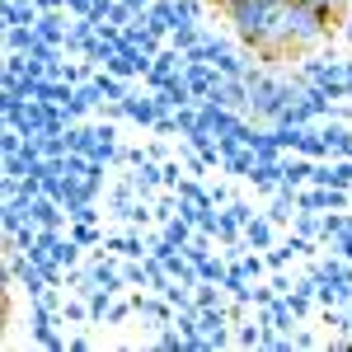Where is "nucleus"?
<instances>
[{"label": "nucleus", "mask_w": 352, "mask_h": 352, "mask_svg": "<svg viewBox=\"0 0 352 352\" xmlns=\"http://www.w3.org/2000/svg\"><path fill=\"white\" fill-rule=\"evenodd\" d=\"M221 10H226V14H230V10H235V5H240V0H217Z\"/></svg>", "instance_id": "obj_3"}, {"label": "nucleus", "mask_w": 352, "mask_h": 352, "mask_svg": "<svg viewBox=\"0 0 352 352\" xmlns=\"http://www.w3.org/2000/svg\"><path fill=\"white\" fill-rule=\"evenodd\" d=\"M287 0H240L235 10H230V24L240 33L244 43H254V47H268L272 38V24H277V10H282Z\"/></svg>", "instance_id": "obj_2"}, {"label": "nucleus", "mask_w": 352, "mask_h": 352, "mask_svg": "<svg viewBox=\"0 0 352 352\" xmlns=\"http://www.w3.org/2000/svg\"><path fill=\"white\" fill-rule=\"evenodd\" d=\"M348 38H352V28H348Z\"/></svg>", "instance_id": "obj_4"}, {"label": "nucleus", "mask_w": 352, "mask_h": 352, "mask_svg": "<svg viewBox=\"0 0 352 352\" xmlns=\"http://www.w3.org/2000/svg\"><path fill=\"white\" fill-rule=\"evenodd\" d=\"M329 33V14L324 10H315V5H305V0H287L282 10H277V24H272V38L263 52H305V47H315V43H324Z\"/></svg>", "instance_id": "obj_1"}]
</instances>
